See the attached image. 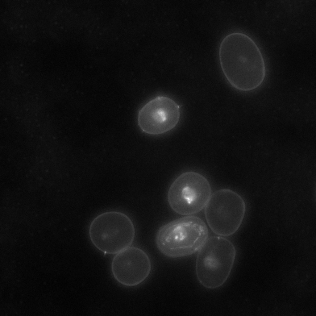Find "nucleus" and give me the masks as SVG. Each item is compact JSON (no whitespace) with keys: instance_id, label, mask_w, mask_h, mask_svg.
I'll use <instances>...</instances> for the list:
<instances>
[{"instance_id":"39448f33","label":"nucleus","mask_w":316,"mask_h":316,"mask_svg":"<svg viewBox=\"0 0 316 316\" xmlns=\"http://www.w3.org/2000/svg\"><path fill=\"white\" fill-rule=\"evenodd\" d=\"M246 212L242 198L229 189H223L211 195L205 206L207 224L216 234L227 236L235 233L240 227Z\"/></svg>"},{"instance_id":"423d86ee","label":"nucleus","mask_w":316,"mask_h":316,"mask_svg":"<svg viewBox=\"0 0 316 316\" xmlns=\"http://www.w3.org/2000/svg\"><path fill=\"white\" fill-rule=\"evenodd\" d=\"M211 195L207 180L194 172L184 173L171 185L168 201L171 209L179 214L189 215L196 214L205 207Z\"/></svg>"},{"instance_id":"0eeeda50","label":"nucleus","mask_w":316,"mask_h":316,"mask_svg":"<svg viewBox=\"0 0 316 316\" xmlns=\"http://www.w3.org/2000/svg\"><path fill=\"white\" fill-rule=\"evenodd\" d=\"M179 106L172 99L158 96L140 110L138 125L143 132L151 135L166 133L174 128L180 118Z\"/></svg>"},{"instance_id":"f257e3e1","label":"nucleus","mask_w":316,"mask_h":316,"mask_svg":"<svg viewBox=\"0 0 316 316\" xmlns=\"http://www.w3.org/2000/svg\"><path fill=\"white\" fill-rule=\"evenodd\" d=\"M218 56L224 77L235 89L251 91L263 82L266 70L263 56L256 44L246 34L234 32L227 35L220 44Z\"/></svg>"},{"instance_id":"7ed1b4c3","label":"nucleus","mask_w":316,"mask_h":316,"mask_svg":"<svg viewBox=\"0 0 316 316\" xmlns=\"http://www.w3.org/2000/svg\"><path fill=\"white\" fill-rule=\"evenodd\" d=\"M195 263L196 276L199 283L210 289L218 288L228 278L236 257V250L229 240L212 236L199 250Z\"/></svg>"},{"instance_id":"6e6552de","label":"nucleus","mask_w":316,"mask_h":316,"mask_svg":"<svg viewBox=\"0 0 316 316\" xmlns=\"http://www.w3.org/2000/svg\"><path fill=\"white\" fill-rule=\"evenodd\" d=\"M152 269L149 256L142 249L130 247L115 254L111 264L115 280L126 286H137L148 277Z\"/></svg>"},{"instance_id":"f03ea898","label":"nucleus","mask_w":316,"mask_h":316,"mask_svg":"<svg viewBox=\"0 0 316 316\" xmlns=\"http://www.w3.org/2000/svg\"><path fill=\"white\" fill-rule=\"evenodd\" d=\"M208 235V227L202 219L187 215L162 226L156 234V243L163 254L177 258L198 251Z\"/></svg>"},{"instance_id":"20e7f679","label":"nucleus","mask_w":316,"mask_h":316,"mask_svg":"<svg viewBox=\"0 0 316 316\" xmlns=\"http://www.w3.org/2000/svg\"><path fill=\"white\" fill-rule=\"evenodd\" d=\"M88 232L95 247L105 254L111 255L130 247L135 235V227L130 218L117 211L98 215L91 222Z\"/></svg>"}]
</instances>
